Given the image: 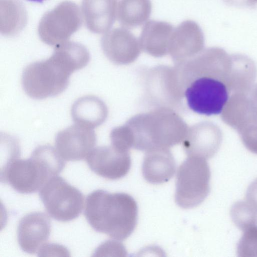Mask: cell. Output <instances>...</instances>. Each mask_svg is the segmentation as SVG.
<instances>
[{
	"mask_svg": "<svg viewBox=\"0 0 257 257\" xmlns=\"http://www.w3.org/2000/svg\"><path fill=\"white\" fill-rule=\"evenodd\" d=\"M230 215L235 225L242 231L257 225V212L246 200L235 202Z\"/></svg>",
	"mask_w": 257,
	"mask_h": 257,
	"instance_id": "cell-19",
	"label": "cell"
},
{
	"mask_svg": "<svg viewBox=\"0 0 257 257\" xmlns=\"http://www.w3.org/2000/svg\"><path fill=\"white\" fill-rule=\"evenodd\" d=\"M117 0H82V10L87 28L97 34L106 33L117 13Z\"/></svg>",
	"mask_w": 257,
	"mask_h": 257,
	"instance_id": "cell-12",
	"label": "cell"
},
{
	"mask_svg": "<svg viewBox=\"0 0 257 257\" xmlns=\"http://www.w3.org/2000/svg\"><path fill=\"white\" fill-rule=\"evenodd\" d=\"M152 9L151 0H120L117 8V19L123 27L136 28L149 19Z\"/></svg>",
	"mask_w": 257,
	"mask_h": 257,
	"instance_id": "cell-17",
	"label": "cell"
},
{
	"mask_svg": "<svg viewBox=\"0 0 257 257\" xmlns=\"http://www.w3.org/2000/svg\"><path fill=\"white\" fill-rule=\"evenodd\" d=\"M1 32L6 36H14L25 27L27 13L19 0H1Z\"/></svg>",
	"mask_w": 257,
	"mask_h": 257,
	"instance_id": "cell-18",
	"label": "cell"
},
{
	"mask_svg": "<svg viewBox=\"0 0 257 257\" xmlns=\"http://www.w3.org/2000/svg\"><path fill=\"white\" fill-rule=\"evenodd\" d=\"M174 28L170 23L150 20L144 26L140 35L143 48L155 55L164 54L169 45Z\"/></svg>",
	"mask_w": 257,
	"mask_h": 257,
	"instance_id": "cell-15",
	"label": "cell"
},
{
	"mask_svg": "<svg viewBox=\"0 0 257 257\" xmlns=\"http://www.w3.org/2000/svg\"><path fill=\"white\" fill-rule=\"evenodd\" d=\"M204 45V33L192 20L184 21L174 28L170 42L174 55L187 57L201 51Z\"/></svg>",
	"mask_w": 257,
	"mask_h": 257,
	"instance_id": "cell-11",
	"label": "cell"
},
{
	"mask_svg": "<svg viewBox=\"0 0 257 257\" xmlns=\"http://www.w3.org/2000/svg\"><path fill=\"white\" fill-rule=\"evenodd\" d=\"M246 201L257 212V179L249 185L246 193Z\"/></svg>",
	"mask_w": 257,
	"mask_h": 257,
	"instance_id": "cell-21",
	"label": "cell"
},
{
	"mask_svg": "<svg viewBox=\"0 0 257 257\" xmlns=\"http://www.w3.org/2000/svg\"><path fill=\"white\" fill-rule=\"evenodd\" d=\"M89 59L87 49L80 43L66 41L59 44L50 58L31 63L24 69L23 89L36 99L57 95L66 88L71 74L84 67Z\"/></svg>",
	"mask_w": 257,
	"mask_h": 257,
	"instance_id": "cell-2",
	"label": "cell"
},
{
	"mask_svg": "<svg viewBox=\"0 0 257 257\" xmlns=\"http://www.w3.org/2000/svg\"><path fill=\"white\" fill-rule=\"evenodd\" d=\"M39 195L49 215L59 221L76 218L83 208L82 193L59 176L51 178L40 189Z\"/></svg>",
	"mask_w": 257,
	"mask_h": 257,
	"instance_id": "cell-6",
	"label": "cell"
},
{
	"mask_svg": "<svg viewBox=\"0 0 257 257\" xmlns=\"http://www.w3.org/2000/svg\"><path fill=\"white\" fill-rule=\"evenodd\" d=\"M210 170L205 159L189 156L179 166L177 173L175 201L185 209L202 203L210 191Z\"/></svg>",
	"mask_w": 257,
	"mask_h": 257,
	"instance_id": "cell-5",
	"label": "cell"
},
{
	"mask_svg": "<svg viewBox=\"0 0 257 257\" xmlns=\"http://www.w3.org/2000/svg\"><path fill=\"white\" fill-rule=\"evenodd\" d=\"M176 163L171 153L164 149L150 151L144 158L142 173L145 180L158 184L168 181L174 175Z\"/></svg>",
	"mask_w": 257,
	"mask_h": 257,
	"instance_id": "cell-13",
	"label": "cell"
},
{
	"mask_svg": "<svg viewBox=\"0 0 257 257\" xmlns=\"http://www.w3.org/2000/svg\"><path fill=\"white\" fill-rule=\"evenodd\" d=\"M85 159L93 172L109 180L122 178L131 166V157L127 151L118 150L112 146L94 148Z\"/></svg>",
	"mask_w": 257,
	"mask_h": 257,
	"instance_id": "cell-9",
	"label": "cell"
},
{
	"mask_svg": "<svg viewBox=\"0 0 257 257\" xmlns=\"http://www.w3.org/2000/svg\"><path fill=\"white\" fill-rule=\"evenodd\" d=\"M180 94L194 112L206 116L221 113L230 90L218 58L207 50L184 58L176 67Z\"/></svg>",
	"mask_w": 257,
	"mask_h": 257,
	"instance_id": "cell-1",
	"label": "cell"
},
{
	"mask_svg": "<svg viewBox=\"0 0 257 257\" xmlns=\"http://www.w3.org/2000/svg\"><path fill=\"white\" fill-rule=\"evenodd\" d=\"M232 6L238 7H253L257 5V0H224Z\"/></svg>",
	"mask_w": 257,
	"mask_h": 257,
	"instance_id": "cell-22",
	"label": "cell"
},
{
	"mask_svg": "<svg viewBox=\"0 0 257 257\" xmlns=\"http://www.w3.org/2000/svg\"><path fill=\"white\" fill-rule=\"evenodd\" d=\"M78 6L65 1L45 13L39 24L38 31L41 40L50 46H57L67 41L82 24Z\"/></svg>",
	"mask_w": 257,
	"mask_h": 257,
	"instance_id": "cell-7",
	"label": "cell"
},
{
	"mask_svg": "<svg viewBox=\"0 0 257 257\" xmlns=\"http://www.w3.org/2000/svg\"><path fill=\"white\" fill-rule=\"evenodd\" d=\"M31 2H37V3H42L45 0H28Z\"/></svg>",
	"mask_w": 257,
	"mask_h": 257,
	"instance_id": "cell-23",
	"label": "cell"
},
{
	"mask_svg": "<svg viewBox=\"0 0 257 257\" xmlns=\"http://www.w3.org/2000/svg\"><path fill=\"white\" fill-rule=\"evenodd\" d=\"M239 257H257V225L243 231L237 245Z\"/></svg>",
	"mask_w": 257,
	"mask_h": 257,
	"instance_id": "cell-20",
	"label": "cell"
},
{
	"mask_svg": "<svg viewBox=\"0 0 257 257\" xmlns=\"http://www.w3.org/2000/svg\"><path fill=\"white\" fill-rule=\"evenodd\" d=\"M71 115L75 123L94 128L104 121L107 109L104 103L97 97L85 96L74 102Z\"/></svg>",
	"mask_w": 257,
	"mask_h": 257,
	"instance_id": "cell-16",
	"label": "cell"
},
{
	"mask_svg": "<svg viewBox=\"0 0 257 257\" xmlns=\"http://www.w3.org/2000/svg\"><path fill=\"white\" fill-rule=\"evenodd\" d=\"M49 217L42 212L27 214L19 221L17 239L21 249L29 253L39 251L48 239L51 232Z\"/></svg>",
	"mask_w": 257,
	"mask_h": 257,
	"instance_id": "cell-10",
	"label": "cell"
},
{
	"mask_svg": "<svg viewBox=\"0 0 257 257\" xmlns=\"http://www.w3.org/2000/svg\"><path fill=\"white\" fill-rule=\"evenodd\" d=\"M65 161L50 145L38 146L29 159L19 157L8 160L1 171V180L17 191L33 193L64 168Z\"/></svg>",
	"mask_w": 257,
	"mask_h": 257,
	"instance_id": "cell-4",
	"label": "cell"
},
{
	"mask_svg": "<svg viewBox=\"0 0 257 257\" xmlns=\"http://www.w3.org/2000/svg\"><path fill=\"white\" fill-rule=\"evenodd\" d=\"M96 142L93 128L75 123L58 132L55 149L65 161H78L87 157Z\"/></svg>",
	"mask_w": 257,
	"mask_h": 257,
	"instance_id": "cell-8",
	"label": "cell"
},
{
	"mask_svg": "<svg viewBox=\"0 0 257 257\" xmlns=\"http://www.w3.org/2000/svg\"><path fill=\"white\" fill-rule=\"evenodd\" d=\"M138 212L137 204L131 195L98 189L87 196L84 214L94 230L123 240L134 231Z\"/></svg>",
	"mask_w": 257,
	"mask_h": 257,
	"instance_id": "cell-3",
	"label": "cell"
},
{
	"mask_svg": "<svg viewBox=\"0 0 257 257\" xmlns=\"http://www.w3.org/2000/svg\"><path fill=\"white\" fill-rule=\"evenodd\" d=\"M101 47L108 58L118 61L124 57H133L139 53V43L135 36L124 28H114L101 39Z\"/></svg>",
	"mask_w": 257,
	"mask_h": 257,
	"instance_id": "cell-14",
	"label": "cell"
}]
</instances>
